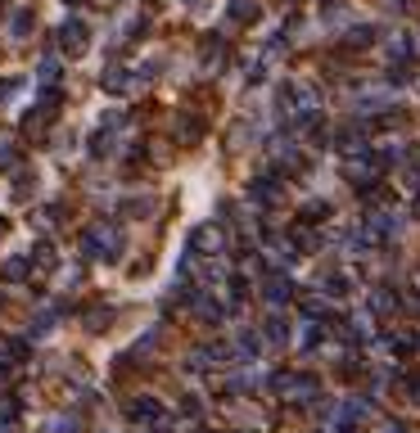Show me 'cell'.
<instances>
[{"label":"cell","mask_w":420,"mask_h":433,"mask_svg":"<svg viewBox=\"0 0 420 433\" xmlns=\"http://www.w3.org/2000/svg\"><path fill=\"white\" fill-rule=\"evenodd\" d=\"M86 253H91V257H104V262H118V253H122L118 226H91V230H86Z\"/></svg>","instance_id":"6da1fadb"},{"label":"cell","mask_w":420,"mask_h":433,"mask_svg":"<svg viewBox=\"0 0 420 433\" xmlns=\"http://www.w3.org/2000/svg\"><path fill=\"white\" fill-rule=\"evenodd\" d=\"M86 45H91V32H86V23H82V18H68L64 28H59V50H64L68 59H82Z\"/></svg>","instance_id":"7a4b0ae2"},{"label":"cell","mask_w":420,"mask_h":433,"mask_svg":"<svg viewBox=\"0 0 420 433\" xmlns=\"http://www.w3.org/2000/svg\"><path fill=\"white\" fill-rule=\"evenodd\" d=\"M190 244H194L199 253H213L217 244H221V230H217V226H199V230L190 235Z\"/></svg>","instance_id":"3957f363"},{"label":"cell","mask_w":420,"mask_h":433,"mask_svg":"<svg viewBox=\"0 0 420 433\" xmlns=\"http://www.w3.org/2000/svg\"><path fill=\"white\" fill-rule=\"evenodd\" d=\"M100 86H104L109 95H122V91H127V86H131V77H127V72H122V68H104Z\"/></svg>","instance_id":"277c9868"},{"label":"cell","mask_w":420,"mask_h":433,"mask_svg":"<svg viewBox=\"0 0 420 433\" xmlns=\"http://www.w3.org/2000/svg\"><path fill=\"white\" fill-rule=\"evenodd\" d=\"M131 415H136V420H154V424L163 420V411H158L154 398H136V402H131Z\"/></svg>","instance_id":"5b68a950"},{"label":"cell","mask_w":420,"mask_h":433,"mask_svg":"<svg viewBox=\"0 0 420 433\" xmlns=\"http://www.w3.org/2000/svg\"><path fill=\"white\" fill-rule=\"evenodd\" d=\"M199 131H204V127H199V118H190V113H181V118H177V135H181L185 145L199 140Z\"/></svg>","instance_id":"8992f818"},{"label":"cell","mask_w":420,"mask_h":433,"mask_svg":"<svg viewBox=\"0 0 420 433\" xmlns=\"http://www.w3.org/2000/svg\"><path fill=\"white\" fill-rule=\"evenodd\" d=\"M231 18H236V23H253L258 5H253V0H231Z\"/></svg>","instance_id":"52a82bcc"},{"label":"cell","mask_w":420,"mask_h":433,"mask_svg":"<svg viewBox=\"0 0 420 433\" xmlns=\"http://www.w3.org/2000/svg\"><path fill=\"white\" fill-rule=\"evenodd\" d=\"M59 262V253L50 249V244H36V266H41V271H50Z\"/></svg>","instance_id":"ba28073f"},{"label":"cell","mask_w":420,"mask_h":433,"mask_svg":"<svg viewBox=\"0 0 420 433\" xmlns=\"http://www.w3.org/2000/svg\"><path fill=\"white\" fill-rule=\"evenodd\" d=\"M50 330H55V312H41V316H36V325H32V339H45Z\"/></svg>","instance_id":"9c48e42d"},{"label":"cell","mask_w":420,"mask_h":433,"mask_svg":"<svg viewBox=\"0 0 420 433\" xmlns=\"http://www.w3.org/2000/svg\"><path fill=\"white\" fill-rule=\"evenodd\" d=\"M28 276V262H23V257H9L5 262V280H23Z\"/></svg>","instance_id":"30bf717a"},{"label":"cell","mask_w":420,"mask_h":433,"mask_svg":"<svg viewBox=\"0 0 420 433\" xmlns=\"http://www.w3.org/2000/svg\"><path fill=\"white\" fill-rule=\"evenodd\" d=\"M194 316H199V320H217V303H208V298H194Z\"/></svg>","instance_id":"8fae6325"},{"label":"cell","mask_w":420,"mask_h":433,"mask_svg":"<svg viewBox=\"0 0 420 433\" xmlns=\"http://www.w3.org/2000/svg\"><path fill=\"white\" fill-rule=\"evenodd\" d=\"M0 167H14V140L0 135Z\"/></svg>","instance_id":"7c38bea8"},{"label":"cell","mask_w":420,"mask_h":433,"mask_svg":"<svg viewBox=\"0 0 420 433\" xmlns=\"http://www.w3.org/2000/svg\"><path fill=\"white\" fill-rule=\"evenodd\" d=\"M109 150H114V135H95V140H91V154H109Z\"/></svg>","instance_id":"4fadbf2b"},{"label":"cell","mask_w":420,"mask_h":433,"mask_svg":"<svg viewBox=\"0 0 420 433\" xmlns=\"http://www.w3.org/2000/svg\"><path fill=\"white\" fill-rule=\"evenodd\" d=\"M28 28H32V14L23 9V14H14V36H28Z\"/></svg>","instance_id":"5bb4252c"},{"label":"cell","mask_w":420,"mask_h":433,"mask_svg":"<svg viewBox=\"0 0 420 433\" xmlns=\"http://www.w3.org/2000/svg\"><path fill=\"white\" fill-rule=\"evenodd\" d=\"M59 77V64L55 59H41V81H55Z\"/></svg>","instance_id":"9a60e30c"},{"label":"cell","mask_w":420,"mask_h":433,"mask_svg":"<svg viewBox=\"0 0 420 433\" xmlns=\"http://www.w3.org/2000/svg\"><path fill=\"white\" fill-rule=\"evenodd\" d=\"M86 325H91V330H100V325H109V312H104V307H95V312H91V320H86Z\"/></svg>","instance_id":"2e32d148"},{"label":"cell","mask_w":420,"mask_h":433,"mask_svg":"<svg viewBox=\"0 0 420 433\" xmlns=\"http://www.w3.org/2000/svg\"><path fill=\"white\" fill-rule=\"evenodd\" d=\"M285 293H289V284H267V298H271V303H280Z\"/></svg>","instance_id":"e0dca14e"},{"label":"cell","mask_w":420,"mask_h":433,"mask_svg":"<svg viewBox=\"0 0 420 433\" xmlns=\"http://www.w3.org/2000/svg\"><path fill=\"white\" fill-rule=\"evenodd\" d=\"M14 420V402H0V424H9Z\"/></svg>","instance_id":"ac0fdd59"},{"label":"cell","mask_w":420,"mask_h":433,"mask_svg":"<svg viewBox=\"0 0 420 433\" xmlns=\"http://www.w3.org/2000/svg\"><path fill=\"white\" fill-rule=\"evenodd\" d=\"M185 5H194V9H199V5H204V0H185Z\"/></svg>","instance_id":"d6986e66"},{"label":"cell","mask_w":420,"mask_h":433,"mask_svg":"<svg viewBox=\"0 0 420 433\" xmlns=\"http://www.w3.org/2000/svg\"><path fill=\"white\" fill-rule=\"evenodd\" d=\"M0 235H5V217H0Z\"/></svg>","instance_id":"ffe728a7"},{"label":"cell","mask_w":420,"mask_h":433,"mask_svg":"<svg viewBox=\"0 0 420 433\" xmlns=\"http://www.w3.org/2000/svg\"><path fill=\"white\" fill-rule=\"evenodd\" d=\"M0 14H5V0H0Z\"/></svg>","instance_id":"44dd1931"},{"label":"cell","mask_w":420,"mask_h":433,"mask_svg":"<svg viewBox=\"0 0 420 433\" xmlns=\"http://www.w3.org/2000/svg\"><path fill=\"white\" fill-rule=\"evenodd\" d=\"M68 5H82V0H68Z\"/></svg>","instance_id":"7402d4cb"}]
</instances>
